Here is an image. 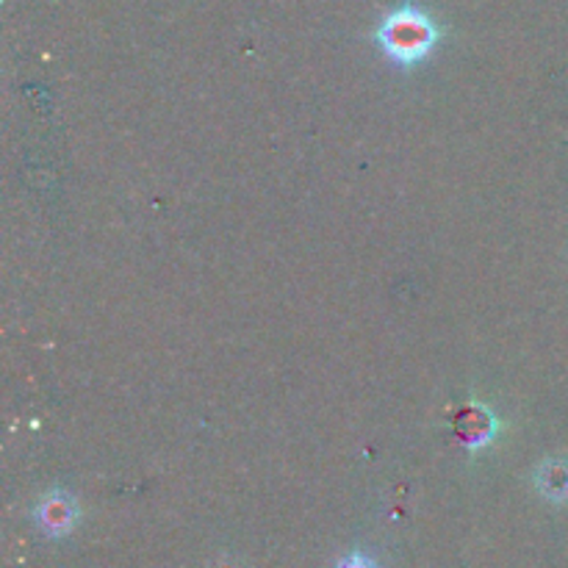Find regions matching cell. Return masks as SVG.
I'll return each mask as SVG.
<instances>
[{"mask_svg": "<svg viewBox=\"0 0 568 568\" xmlns=\"http://www.w3.org/2000/svg\"><path fill=\"white\" fill-rule=\"evenodd\" d=\"M375 39L388 59H394L403 67H410L427 59L430 50L436 48L438 26L425 11L414 9V6H403V9L392 11L381 22Z\"/></svg>", "mask_w": 568, "mask_h": 568, "instance_id": "cell-1", "label": "cell"}, {"mask_svg": "<svg viewBox=\"0 0 568 568\" xmlns=\"http://www.w3.org/2000/svg\"><path fill=\"white\" fill-rule=\"evenodd\" d=\"M33 519H37L39 530H42L44 536L61 538V536H70V532L75 530L78 519H81V508H78V503L70 497V494L53 488V491H48L37 503V508H33Z\"/></svg>", "mask_w": 568, "mask_h": 568, "instance_id": "cell-2", "label": "cell"}, {"mask_svg": "<svg viewBox=\"0 0 568 568\" xmlns=\"http://www.w3.org/2000/svg\"><path fill=\"white\" fill-rule=\"evenodd\" d=\"M538 494L555 505L568 503V458H547L532 471Z\"/></svg>", "mask_w": 568, "mask_h": 568, "instance_id": "cell-3", "label": "cell"}, {"mask_svg": "<svg viewBox=\"0 0 568 568\" xmlns=\"http://www.w3.org/2000/svg\"><path fill=\"white\" fill-rule=\"evenodd\" d=\"M458 436L466 444V449L486 447L497 436V419L491 416V410L480 408V405H471V408H466L460 414Z\"/></svg>", "mask_w": 568, "mask_h": 568, "instance_id": "cell-4", "label": "cell"}, {"mask_svg": "<svg viewBox=\"0 0 568 568\" xmlns=\"http://www.w3.org/2000/svg\"><path fill=\"white\" fill-rule=\"evenodd\" d=\"M336 568H377L375 564H372L369 558H364V555H349V558H344V560H338V566Z\"/></svg>", "mask_w": 568, "mask_h": 568, "instance_id": "cell-5", "label": "cell"}]
</instances>
